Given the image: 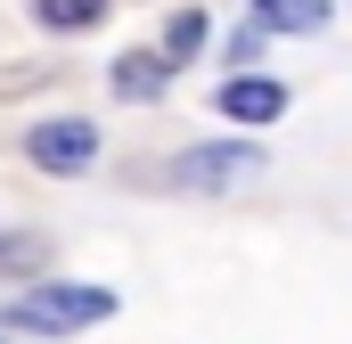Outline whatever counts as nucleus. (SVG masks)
<instances>
[{"label": "nucleus", "mask_w": 352, "mask_h": 344, "mask_svg": "<svg viewBox=\"0 0 352 344\" xmlns=\"http://www.w3.org/2000/svg\"><path fill=\"white\" fill-rule=\"evenodd\" d=\"M33 8H41V25H50V33H82V25L107 17V0H33Z\"/></svg>", "instance_id": "obj_7"}, {"label": "nucleus", "mask_w": 352, "mask_h": 344, "mask_svg": "<svg viewBox=\"0 0 352 344\" xmlns=\"http://www.w3.org/2000/svg\"><path fill=\"white\" fill-rule=\"evenodd\" d=\"M98 320H115V295L107 287H74V279H50V287H33L0 328H16V336H82Z\"/></svg>", "instance_id": "obj_1"}, {"label": "nucleus", "mask_w": 352, "mask_h": 344, "mask_svg": "<svg viewBox=\"0 0 352 344\" xmlns=\"http://www.w3.org/2000/svg\"><path fill=\"white\" fill-rule=\"evenodd\" d=\"M25 156H33V172L74 180V172L98 164V123H90V115H50V123L25 131Z\"/></svg>", "instance_id": "obj_2"}, {"label": "nucleus", "mask_w": 352, "mask_h": 344, "mask_svg": "<svg viewBox=\"0 0 352 344\" xmlns=\"http://www.w3.org/2000/svg\"><path fill=\"white\" fill-rule=\"evenodd\" d=\"M263 50H270V25H263V17L230 33V66H246V58H263Z\"/></svg>", "instance_id": "obj_9"}, {"label": "nucleus", "mask_w": 352, "mask_h": 344, "mask_svg": "<svg viewBox=\"0 0 352 344\" xmlns=\"http://www.w3.org/2000/svg\"><path fill=\"white\" fill-rule=\"evenodd\" d=\"M173 58H164V50H123V58H115V98H123V107H156V98H164V90H173Z\"/></svg>", "instance_id": "obj_5"}, {"label": "nucleus", "mask_w": 352, "mask_h": 344, "mask_svg": "<svg viewBox=\"0 0 352 344\" xmlns=\"http://www.w3.org/2000/svg\"><path fill=\"white\" fill-rule=\"evenodd\" d=\"M25 262H41V238H0V270H25Z\"/></svg>", "instance_id": "obj_10"}, {"label": "nucleus", "mask_w": 352, "mask_h": 344, "mask_svg": "<svg viewBox=\"0 0 352 344\" xmlns=\"http://www.w3.org/2000/svg\"><path fill=\"white\" fill-rule=\"evenodd\" d=\"M213 107H221L230 123H246V131H254V123H278V115H287V83H270V74H230Z\"/></svg>", "instance_id": "obj_4"}, {"label": "nucleus", "mask_w": 352, "mask_h": 344, "mask_svg": "<svg viewBox=\"0 0 352 344\" xmlns=\"http://www.w3.org/2000/svg\"><path fill=\"white\" fill-rule=\"evenodd\" d=\"M254 17H263L270 33H320L328 25V0H254Z\"/></svg>", "instance_id": "obj_6"}, {"label": "nucleus", "mask_w": 352, "mask_h": 344, "mask_svg": "<svg viewBox=\"0 0 352 344\" xmlns=\"http://www.w3.org/2000/svg\"><path fill=\"white\" fill-rule=\"evenodd\" d=\"M254 172H263V148L221 140V148H188L173 164V189H238V180H254Z\"/></svg>", "instance_id": "obj_3"}, {"label": "nucleus", "mask_w": 352, "mask_h": 344, "mask_svg": "<svg viewBox=\"0 0 352 344\" xmlns=\"http://www.w3.org/2000/svg\"><path fill=\"white\" fill-rule=\"evenodd\" d=\"M197 50H205V8H180L173 25H164V58H173V66H188Z\"/></svg>", "instance_id": "obj_8"}]
</instances>
